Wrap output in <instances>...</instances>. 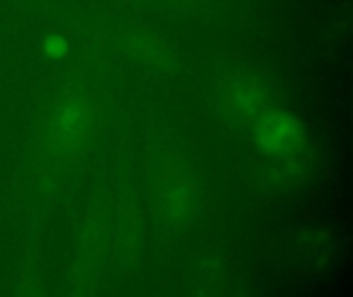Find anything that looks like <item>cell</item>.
Wrapping results in <instances>:
<instances>
[{
    "label": "cell",
    "instance_id": "2",
    "mask_svg": "<svg viewBox=\"0 0 353 297\" xmlns=\"http://www.w3.org/2000/svg\"><path fill=\"white\" fill-rule=\"evenodd\" d=\"M46 50L52 54V56H60V54H64V50H66V43L60 39V37H52L50 41H48V45H46Z\"/></svg>",
    "mask_w": 353,
    "mask_h": 297
},
{
    "label": "cell",
    "instance_id": "1",
    "mask_svg": "<svg viewBox=\"0 0 353 297\" xmlns=\"http://www.w3.org/2000/svg\"><path fill=\"white\" fill-rule=\"evenodd\" d=\"M256 134H259V143L271 153L296 151L302 141L298 122L288 114H267L259 122Z\"/></svg>",
    "mask_w": 353,
    "mask_h": 297
}]
</instances>
